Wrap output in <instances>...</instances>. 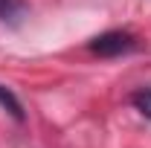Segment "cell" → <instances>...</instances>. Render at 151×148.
<instances>
[{
	"instance_id": "cell-4",
	"label": "cell",
	"mask_w": 151,
	"mask_h": 148,
	"mask_svg": "<svg viewBox=\"0 0 151 148\" xmlns=\"http://www.w3.org/2000/svg\"><path fill=\"white\" fill-rule=\"evenodd\" d=\"M131 102H134V108L142 113L145 119H151V87H142V90H137L131 96Z\"/></svg>"
},
{
	"instance_id": "cell-1",
	"label": "cell",
	"mask_w": 151,
	"mask_h": 148,
	"mask_svg": "<svg viewBox=\"0 0 151 148\" xmlns=\"http://www.w3.org/2000/svg\"><path fill=\"white\" fill-rule=\"evenodd\" d=\"M137 47V38L131 32H122V29H111L105 35H99L90 41V52L102 58H113V55H125Z\"/></svg>"
},
{
	"instance_id": "cell-2",
	"label": "cell",
	"mask_w": 151,
	"mask_h": 148,
	"mask_svg": "<svg viewBox=\"0 0 151 148\" xmlns=\"http://www.w3.org/2000/svg\"><path fill=\"white\" fill-rule=\"evenodd\" d=\"M0 108L9 113L15 122H23V119H26V113H23V105L18 102V96L9 90V87H3V84H0Z\"/></svg>"
},
{
	"instance_id": "cell-3",
	"label": "cell",
	"mask_w": 151,
	"mask_h": 148,
	"mask_svg": "<svg viewBox=\"0 0 151 148\" xmlns=\"http://www.w3.org/2000/svg\"><path fill=\"white\" fill-rule=\"evenodd\" d=\"M23 15H26L23 0H0V20L3 23H20Z\"/></svg>"
}]
</instances>
